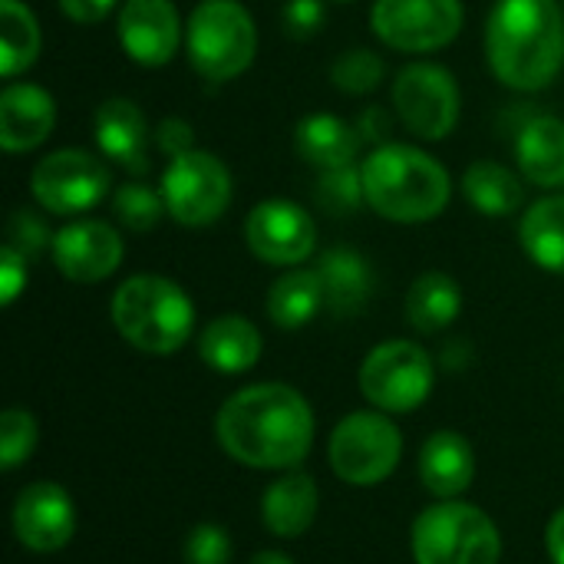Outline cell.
Listing matches in <instances>:
<instances>
[{
    "label": "cell",
    "instance_id": "6da1fadb",
    "mask_svg": "<svg viewBox=\"0 0 564 564\" xmlns=\"http://www.w3.org/2000/svg\"><path fill=\"white\" fill-rule=\"evenodd\" d=\"M215 433L225 453L251 469H294L311 453L314 413L294 387L258 383L225 400Z\"/></svg>",
    "mask_w": 564,
    "mask_h": 564
},
{
    "label": "cell",
    "instance_id": "7a4b0ae2",
    "mask_svg": "<svg viewBox=\"0 0 564 564\" xmlns=\"http://www.w3.org/2000/svg\"><path fill=\"white\" fill-rule=\"evenodd\" d=\"M486 59L502 86L519 93L545 89L564 66L558 0H499L486 20Z\"/></svg>",
    "mask_w": 564,
    "mask_h": 564
},
{
    "label": "cell",
    "instance_id": "3957f363",
    "mask_svg": "<svg viewBox=\"0 0 564 564\" xmlns=\"http://www.w3.org/2000/svg\"><path fill=\"white\" fill-rule=\"evenodd\" d=\"M367 205L397 225H423L446 212L453 182L449 172L423 149L383 142L360 165Z\"/></svg>",
    "mask_w": 564,
    "mask_h": 564
},
{
    "label": "cell",
    "instance_id": "277c9868",
    "mask_svg": "<svg viewBox=\"0 0 564 564\" xmlns=\"http://www.w3.org/2000/svg\"><path fill=\"white\" fill-rule=\"evenodd\" d=\"M112 324L142 354L169 357L185 347L195 327L192 297L169 278L135 274L112 294Z\"/></svg>",
    "mask_w": 564,
    "mask_h": 564
},
{
    "label": "cell",
    "instance_id": "5b68a950",
    "mask_svg": "<svg viewBox=\"0 0 564 564\" xmlns=\"http://www.w3.org/2000/svg\"><path fill=\"white\" fill-rule=\"evenodd\" d=\"M185 53L198 76L228 83L241 76L258 53V26L238 0H202L185 23Z\"/></svg>",
    "mask_w": 564,
    "mask_h": 564
},
{
    "label": "cell",
    "instance_id": "8992f818",
    "mask_svg": "<svg viewBox=\"0 0 564 564\" xmlns=\"http://www.w3.org/2000/svg\"><path fill=\"white\" fill-rule=\"evenodd\" d=\"M416 564H499L502 539L492 519L466 502H440L413 525Z\"/></svg>",
    "mask_w": 564,
    "mask_h": 564
},
{
    "label": "cell",
    "instance_id": "52a82bcc",
    "mask_svg": "<svg viewBox=\"0 0 564 564\" xmlns=\"http://www.w3.org/2000/svg\"><path fill=\"white\" fill-rule=\"evenodd\" d=\"M165 212L185 228H205L218 221L231 205V172L228 165L202 149L169 159L159 185Z\"/></svg>",
    "mask_w": 564,
    "mask_h": 564
},
{
    "label": "cell",
    "instance_id": "ba28073f",
    "mask_svg": "<svg viewBox=\"0 0 564 564\" xmlns=\"http://www.w3.org/2000/svg\"><path fill=\"white\" fill-rule=\"evenodd\" d=\"M433 360L413 340H387L360 367V393L383 413H413L433 393Z\"/></svg>",
    "mask_w": 564,
    "mask_h": 564
},
{
    "label": "cell",
    "instance_id": "9c48e42d",
    "mask_svg": "<svg viewBox=\"0 0 564 564\" xmlns=\"http://www.w3.org/2000/svg\"><path fill=\"white\" fill-rule=\"evenodd\" d=\"M393 109L400 122L426 142L446 139L459 122V86L446 66L410 63L393 79Z\"/></svg>",
    "mask_w": 564,
    "mask_h": 564
},
{
    "label": "cell",
    "instance_id": "30bf717a",
    "mask_svg": "<svg viewBox=\"0 0 564 564\" xmlns=\"http://www.w3.org/2000/svg\"><path fill=\"white\" fill-rule=\"evenodd\" d=\"M30 192L50 215H83L109 192V169L86 149H56L33 165Z\"/></svg>",
    "mask_w": 564,
    "mask_h": 564
},
{
    "label": "cell",
    "instance_id": "8fae6325",
    "mask_svg": "<svg viewBox=\"0 0 564 564\" xmlns=\"http://www.w3.org/2000/svg\"><path fill=\"white\" fill-rule=\"evenodd\" d=\"M403 453L400 430L383 413H350L330 436V466L350 486L383 482Z\"/></svg>",
    "mask_w": 564,
    "mask_h": 564
},
{
    "label": "cell",
    "instance_id": "7c38bea8",
    "mask_svg": "<svg viewBox=\"0 0 564 564\" xmlns=\"http://www.w3.org/2000/svg\"><path fill=\"white\" fill-rule=\"evenodd\" d=\"M370 26L390 50L433 53L459 36L463 0H377Z\"/></svg>",
    "mask_w": 564,
    "mask_h": 564
},
{
    "label": "cell",
    "instance_id": "4fadbf2b",
    "mask_svg": "<svg viewBox=\"0 0 564 564\" xmlns=\"http://www.w3.org/2000/svg\"><path fill=\"white\" fill-rule=\"evenodd\" d=\"M245 238L258 261L274 268H294L317 251V221L297 202L268 198L248 212Z\"/></svg>",
    "mask_w": 564,
    "mask_h": 564
},
{
    "label": "cell",
    "instance_id": "5bb4252c",
    "mask_svg": "<svg viewBox=\"0 0 564 564\" xmlns=\"http://www.w3.org/2000/svg\"><path fill=\"white\" fill-rule=\"evenodd\" d=\"M53 264L66 281L99 284L122 264V238L109 221L79 218L53 235Z\"/></svg>",
    "mask_w": 564,
    "mask_h": 564
},
{
    "label": "cell",
    "instance_id": "9a60e30c",
    "mask_svg": "<svg viewBox=\"0 0 564 564\" xmlns=\"http://www.w3.org/2000/svg\"><path fill=\"white\" fill-rule=\"evenodd\" d=\"M119 43L139 66H165L182 46V17L172 0H126L119 10Z\"/></svg>",
    "mask_w": 564,
    "mask_h": 564
},
{
    "label": "cell",
    "instance_id": "2e32d148",
    "mask_svg": "<svg viewBox=\"0 0 564 564\" xmlns=\"http://www.w3.org/2000/svg\"><path fill=\"white\" fill-rule=\"evenodd\" d=\"M13 532L33 552H59L76 532V506L56 482H33L17 496Z\"/></svg>",
    "mask_w": 564,
    "mask_h": 564
},
{
    "label": "cell",
    "instance_id": "e0dca14e",
    "mask_svg": "<svg viewBox=\"0 0 564 564\" xmlns=\"http://www.w3.org/2000/svg\"><path fill=\"white\" fill-rule=\"evenodd\" d=\"M56 126V99L33 83H10L0 93V149L30 152L50 139Z\"/></svg>",
    "mask_w": 564,
    "mask_h": 564
},
{
    "label": "cell",
    "instance_id": "ac0fdd59",
    "mask_svg": "<svg viewBox=\"0 0 564 564\" xmlns=\"http://www.w3.org/2000/svg\"><path fill=\"white\" fill-rule=\"evenodd\" d=\"M93 132H96V145L106 159H112L116 165H122L132 175L149 172V122L132 99L112 96V99L99 102Z\"/></svg>",
    "mask_w": 564,
    "mask_h": 564
},
{
    "label": "cell",
    "instance_id": "d6986e66",
    "mask_svg": "<svg viewBox=\"0 0 564 564\" xmlns=\"http://www.w3.org/2000/svg\"><path fill=\"white\" fill-rule=\"evenodd\" d=\"M294 149L297 155L321 169V172H330V169H347L357 162V152H360V129H354L350 122H344L340 116H330V112H311L297 122L294 129Z\"/></svg>",
    "mask_w": 564,
    "mask_h": 564
},
{
    "label": "cell",
    "instance_id": "ffe728a7",
    "mask_svg": "<svg viewBox=\"0 0 564 564\" xmlns=\"http://www.w3.org/2000/svg\"><path fill=\"white\" fill-rule=\"evenodd\" d=\"M473 476H476V453L466 443V436L453 430H440L426 440L420 453V479L433 496L440 499L463 496L473 486Z\"/></svg>",
    "mask_w": 564,
    "mask_h": 564
},
{
    "label": "cell",
    "instance_id": "44dd1931",
    "mask_svg": "<svg viewBox=\"0 0 564 564\" xmlns=\"http://www.w3.org/2000/svg\"><path fill=\"white\" fill-rule=\"evenodd\" d=\"M261 330L241 314L215 317L198 340L202 360L218 373H245L261 360Z\"/></svg>",
    "mask_w": 564,
    "mask_h": 564
},
{
    "label": "cell",
    "instance_id": "7402d4cb",
    "mask_svg": "<svg viewBox=\"0 0 564 564\" xmlns=\"http://www.w3.org/2000/svg\"><path fill=\"white\" fill-rule=\"evenodd\" d=\"M516 159L522 175L539 188L564 185V119L535 116L519 129Z\"/></svg>",
    "mask_w": 564,
    "mask_h": 564
},
{
    "label": "cell",
    "instance_id": "603a6c76",
    "mask_svg": "<svg viewBox=\"0 0 564 564\" xmlns=\"http://www.w3.org/2000/svg\"><path fill=\"white\" fill-rule=\"evenodd\" d=\"M317 482L307 473H288L281 476L261 499V519L264 525L281 535L294 539L304 535L317 519Z\"/></svg>",
    "mask_w": 564,
    "mask_h": 564
},
{
    "label": "cell",
    "instance_id": "cb8c5ba5",
    "mask_svg": "<svg viewBox=\"0 0 564 564\" xmlns=\"http://www.w3.org/2000/svg\"><path fill=\"white\" fill-rule=\"evenodd\" d=\"M317 274L324 284V301H327L330 314H337V317L357 314L367 304V297L373 294V271H370L367 258L357 254L354 248H330L321 258Z\"/></svg>",
    "mask_w": 564,
    "mask_h": 564
},
{
    "label": "cell",
    "instance_id": "d4e9b609",
    "mask_svg": "<svg viewBox=\"0 0 564 564\" xmlns=\"http://www.w3.org/2000/svg\"><path fill=\"white\" fill-rule=\"evenodd\" d=\"M463 195L486 218H509V215L522 212V205H525L522 178L512 169H506L502 162H492V159L473 162L466 169Z\"/></svg>",
    "mask_w": 564,
    "mask_h": 564
},
{
    "label": "cell",
    "instance_id": "484cf974",
    "mask_svg": "<svg viewBox=\"0 0 564 564\" xmlns=\"http://www.w3.org/2000/svg\"><path fill=\"white\" fill-rule=\"evenodd\" d=\"M459 311H463V291L443 271L420 274L406 291V321L420 334L446 330L459 317Z\"/></svg>",
    "mask_w": 564,
    "mask_h": 564
},
{
    "label": "cell",
    "instance_id": "4316f807",
    "mask_svg": "<svg viewBox=\"0 0 564 564\" xmlns=\"http://www.w3.org/2000/svg\"><path fill=\"white\" fill-rule=\"evenodd\" d=\"M519 241L542 271L564 278V195L529 205L519 221Z\"/></svg>",
    "mask_w": 564,
    "mask_h": 564
},
{
    "label": "cell",
    "instance_id": "83f0119b",
    "mask_svg": "<svg viewBox=\"0 0 564 564\" xmlns=\"http://www.w3.org/2000/svg\"><path fill=\"white\" fill-rule=\"evenodd\" d=\"M321 307H327V301H324V284H321L317 271L294 268V271L281 274L268 291V317L281 330L307 327Z\"/></svg>",
    "mask_w": 564,
    "mask_h": 564
},
{
    "label": "cell",
    "instance_id": "f1b7e54d",
    "mask_svg": "<svg viewBox=\"0 0 564 564\" xmlns=\"http://www.w3.org/2000/svg\"><path fill=\"white\" fill-rule=\"evenodd\" d=\"M40 23L23 0H0V73L17 79L40 56Z\"/></svg>",
    "mask_w": 564,
    "mask_h": 564
},
{
    "label": "cell",
    "instance_id": "f546056e",
    "mask_svg": "<svg viewBox=\"0 0 564 564\" xmlns=\"http://www.w3.org/2000/svg\"><path fill=\"white\" fill-rule=\"evenodd\" d=\"M112 212L129 231H152L162 221V215H169L162 192H155V188H149L142 182L119 185L116 195H112Z\"/></svg>",
    "mask_w": 564,
    "mask_h": 564
},
{
    "label": "cell",
    "instance_id": "4dcf8cb0",
    "mask_svg": "<svg viewBox=\"0 0 564 564\" xmlns=\"http://www.w3.org/2000/svg\"><path fill=\"white\" fill-rule=\"evenodd\" d=\"M387 76V63L383 56H377L373 50H350L344 53L334 66H330V79L340 93L350 96H367L373 93Z\"/></svg>",
    "mask_w": 564,
    "mask_h": 564
},
{
    "label": "cell",
    "instance_id": "1f68e13d",
    "mask_svg": "<svg viewBox=\"0 0 564 564\" xmlns=\"http://www.w3.org/2000/svg\"><path fill=\"white\" fill-rule=\"evenodd\" d=\"M317 202L330 212V215H350L360 208V202H367L364 195V175L357 165L347 169H330L324 172L321 185H317Z\"/></svg>",
    "mask_w": 564,
    "mask_h": 564
},
{
    "label": "cell",
    "instance_id": "d6a6232c",
    "mask_svg": "<svg viewBox=\"0 0 564 564\" xmlns=\"http://www.w3.org/2000/svg\"><path fill=\"white\" fill-rule=\"evenodd\" d=\"M36 446V423L26 410L10 406L0 416V466L10 473L17 469Z\"/></svg>",
    "mask_w": 564,
    "mask_h": 564
},
{
    "label": "cell",
    "instance_id": "836d02e7",
    "mask_svg": "<svg viewBox=\"0 0 564 564\" xmlns=\"http://www.w3.org/2000/svg\"><path fill=\"white\" fill-rule=\"evenodd\" d=\"M185 564H228L231 562V539L221 525H198L185 539Z\"/></svg>",
    "mask_w": 564,
    "mask_h": 564
},
{
    "label": "cell",
    "instance_id": "e575fe53",
    "mask_svg": "<svg viewBox=\"0 0 564 564\" xmlns=\"http://www.w3.org/2000/svg\"><path fill=\"white\" fill-rule=\"evenodd\" d=\"M324 20H327L324 0H288L284 10H281L284 33L294 36V40H307V36L321 33Z\"/></svg>",
    "mask_w": 564,
    "mask_h": 564
},
{
    "label": "cell",
    "instance_id": "d590c367",
    "mask_svg": "<svg viewBox=\"0 0 564 564\" xmlns=\"http://www.w3.org/2000/svg\"><path fill=\"white\" fill-rule=\"evenodd\" d=\"M7 238H10L7 245H13L20 254H36L43 245H53L46 225L30 212H13V218L7 225Z\"/></svg>",
    "mask_w": 564,
    "mask_h": 564
},
{
    "label": "cell",
    "instance_id": "8d00e7d4",
    "mask_svg": "<svg viewBox=\"0 0 564 564\" xmlns=\"http://www.w3.org/2000/svg\"><path fill=\"white\" fill-rule=\"evenodd\" d=\"M23 288H26V254H20L13 245H3L0 248V301L13 304Z\"/></svg>",
    "mask_w": 564,
    "mask_h": 564
},
{
    "label": "cell",
    "instance_id": "74e56055",
    "mask_svg": "<svg viewBox=\"0 0 564 564\" xmlns=\"http://www.w3.org/2000/svg\"><path fill=\"white\" fill-rule=\"evenodd\" d=\"M155 145L169 155V159H178L185 152L195 149V135H192V126L178 116H165L155 129Z\"/></svg>",
    "mask_w": 564,
    "mask_h": 564
},
{
    "label": "cell",
    "instance_id": "f35d334b",
    "mask_svg": "<svg viewBox=\"0 0 564 564\" xmlns=\"http://www.w3.org/2000/svg\"><path fill=\"white\" fill-rule=\"evenodd\" d=\"M116 0H59V10L73 20V23H83V26H96L102 23L109 13H112Z\"/></svg>",
    "mask_w": 564,
    "mask_h": 564
},
{
    "label": "cell",
    "instance_id": "ab89813d",
    "mask_svg": "<svg viewBox=\"0 0 564 564\" xmlns=\"http://www.w3.org/2000/svg\"><path fill=\"white\" fill-rule=\"evenodd\" d=\"M545 545H549V558L555 564H564V509L562 512H555V519L549 522Z\"/></svg>",
    "mask_w": 564,
    "mask_h": 564
},
{
    "label": "cell",
    "instance_id": "60d3db41",
    "mask_svg": "<svg viewBox=\"0 0 564 564\" xmlns=\"http://www.w3.org/2000/svg\"><path fill=\"white\" fill-rule=\"evenodd\" d=\"M251 564H294L288 555H281V552H261V555H254Z\"/></svg>",
    "mask_w": 564,
    "mask_h": 564
},
{
    "label": "cell",
    "instance_id": "b9f144b4",
    "mask_svg": "<svg viewBox=\"0 0 564 564\" xmlns=\"http://www.w3.org/2000/svg\"><path fill=\"white\" fill-rule=\"evenodd\" d=\"M344 3H347V0H344Z\"/></svg>",
    "mask_w": 564,
    "mask_h": 564
}]
</instances>
